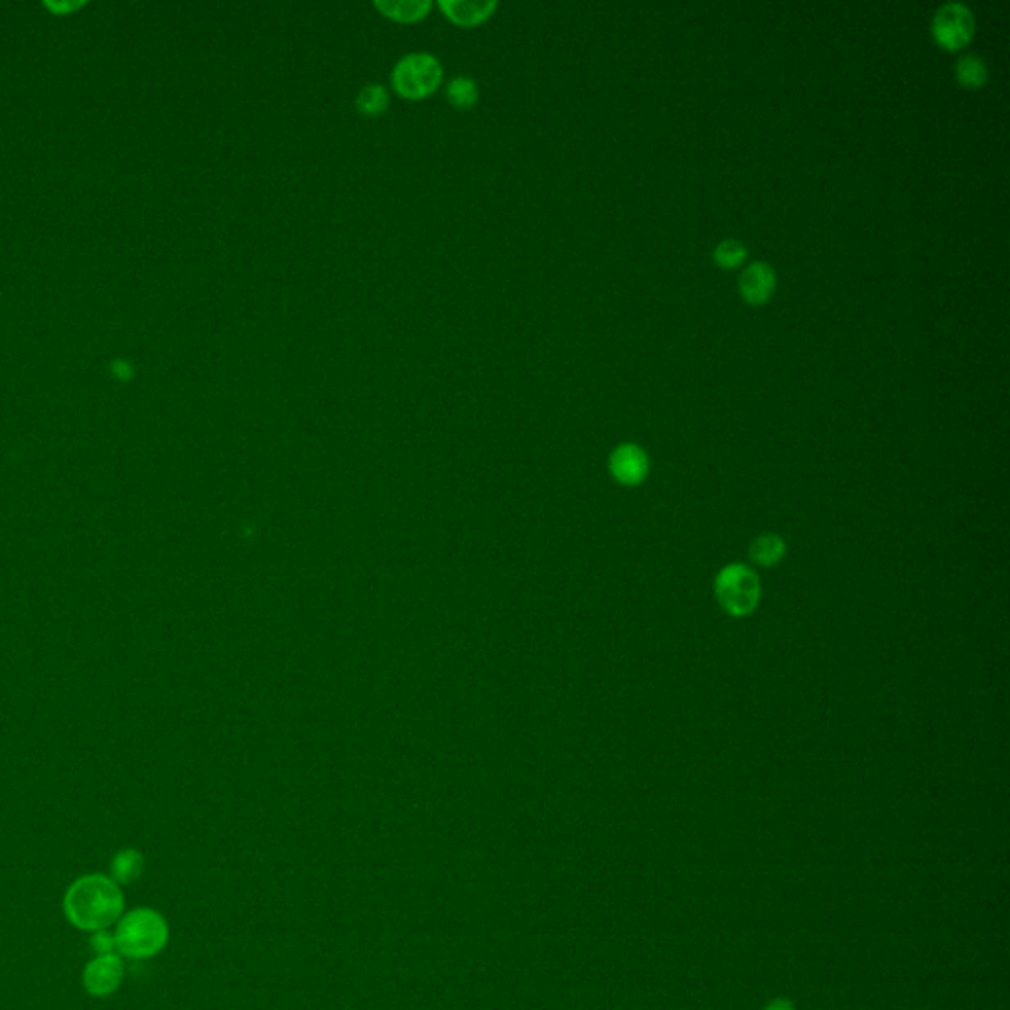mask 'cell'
<instances>
[{
  "mask_svg": "<svg viewBox=\"0 0 1010 1010\" xmlns=\"http://www.w3.org/2000/svg\"><path fill=\"white\" fill-rule=\"evenodd\" d=\"M127 910L125 888L110 879L107 872H88L67 884L62 896V912L77 932L93 934L111 930Z\"/></svg>",
  "mask_w": 1010,
  "mask_h": 1010,
  "instance_id": "6da1fadb",
  "label": "cell"
},
{
  "mask_svg": "<svg viewBox=\"0 0 1010 1010\" xmlns=\"http://www.w3.org/2000/svg\"><path fill=\"white\" fill-rule=\"evenodd\" d=\"M117 954L129 961L161 956L170 939V928L163 913L149 906L127 908L113 925Z\"/></svg>",
  "mask_w": 1010,
  "mask_h": 1010,
  "instance_id": "7a4b0ae2",
  "label": "cell"
},
{
  "mask_svg": "<svg viewBox=\"0 0 1010 1010\" xmlns=\"http://www.w3.org/2000/svg\"><path fill=\"white\" fill-rule=\"evenodd\" d=\"M445 77L443 64L429 52L402 55L392 72V88L407 101H423L440 88Z\"/></svg>",
  "mask_w": 1010,
  "mask_h": 1010,
  "instance_id": "3957f363",
  "label": "cell"
},
{
  "mask_svg": "<svg viewBox=\"0 0 1010 1010\" xmlns=\"http://www.w3.org/2000/svg\"><path fill=\"white\" fill-rule=\"evenodd\" d=\"M718 604L730 616H746L760 600V580L744 565H728L715 580Z\"/></svg>",
  "mask_w": 1010,
  "mask_h": 1010,
  "instance_id": "277c9868",
  "label": "cell"
},
{
  "mask_svg": "<svg viewBox=\"0 0 1010 1010\" xmlns=\"http://www.w3.org/2000/svg\"><path fill=\"white\" fill-rule=\"evenodd\" d=\"M127 959L119 954L93 956L81 971V987L93 999H110L125 983Z\"/></svg>",
  "mask_w": 1010,
  "mask_h": 1010,
  "instance_id": "5b68a950",
  "label": "cell"
},
{
  "mask_svg": "<svg viewBox=\"0 0 1010 1010\" xmlns=\"http://www.w3.org/2000/svg\"><path fill=\"white\" fill-rule=\"evenodd\" d=\"M932 33H934L937 44H942L944 48H949V50L963 48L975 33L973 12L969 11L966 4H961V2L942 4L935 12Z\"/></svg>",
  "mask_w": 1010,
  "mask_h": 1010,
  "instance_id": "8992f818",
  "label": "cell"
},
{
  "mask_svg": "<svg viewBox=\"0 0 1010 1010\" xmlns=\"http://www.w3.org/2000/svg\"><path fill=\"white\" fill-rule=\"evenodd\" d=\"M498 7L500 4L496 0H438V9L445 14L446 21L460 28H476L480 24L488 23Z\"/></svg>",
  "mask_w": 1010,
  "mask_h": 1010,
  "instance_id": "52a82bcc",
  "label": "cell"
},
{
  "mask_svg": "<svg viewBox=\"0 0 1010 1010\" xmlns=\"http://www.w3.org/2000/svg\"><path fill=\"white\" fill-rule=\"evenodd\" d=\"M612 476L624 486L641 484L650 472V460L640 446L622 445L610 457Z\"/></svg>",
  "mask_w": 1010,
  "mask_h": 1010,
  "instance_id": "ba28073f",
  "label": "cell"
},
{
  "mask_svg": "<svg viewBox=\"0 0 1010 1010\" xmlns=\"http://www.w3.org/2000/svg\"><path fill=\"white\" fill-rule=\"evenodd\" d=\"M774 289H776V274L768 263H752L740 277V293L750 305L766 303L774 293Z\"/></svg>",
  "mask_w": 1010,
  "mask_h": 1010,
  "instance_id": "9c48e42d",
  "label": "cell"
},
{
  "mask_svg": "<svg viewBox=\"0 0 1010 1010\" xmlns=\"http://www.w3.org/2000/svg\"><path fill=\"white\" fill-rule=\"evenodd\" d=\"M146 860L139 848L123 847L113 853L110 858V869L107 874L113 882H117L120 888L132 886L137 880L144 874Z\"/></svg>",
  "mask_w": 1010,
  "mask_h": 1010,
  "instance_id": "30bf717a",
  "label": "cell"
},
{
  "mask_svg": "<svg viewBox=\"0 0 1010 1010\" xmlns=\"http://www.w3.org/2000/svg\"><path fill=\"white\" fill-rule=\"evenodd\" d=\"M373 7L393 23H421L433 11L431 0H375Z\"/></svg>",
  "mask_w": 1010,
  "mask_h": 1010,
  "instance_id": "8fae6325",
  "label": "cell"
},
{
  "mask_svg": "<svg viewBox=\"0 0 1010 1010\" xmlns=\"http://www.w3.org/2000/svg\"><path fill=\"white\" fill-rule=\"evenodd\" d=\"M446 101L455 110H472L480 101L478 84L470 76L452 77L446 86Z\"/></svg>",
  "mask_w": 1010,
  "mask_h": 1010,
  "instance_id": "7c38bea8",
  "label": "cell"
},
{
  "mask_svg": "<svg viewBox=\"0 0 1010 1010\" xmlns=\"http://www.w3.org/2000/svg\"><path fill=\"white\" fill-rule=\"evenodd\" d=\"M356 110L359 115L370 117V119L381 117L385 111L389 110V91L381 84H368L366 88L359 89Z\"/></svg>",
  "mask_w": 1010,
  "mask_h": 1010,
  "instance_id": "4fadbf2b",
  "label": "cell"
},
{
  "mask_svg": "<svg viewBox=\"0 0 1010 1010\" xmlns=\"http://www.w3.org/2000/svg\"><path fill=\"white\" fill-rule=\"evenodd\" d=\"M783 553H785V545H783L782 539L778 535H771V533H766V535H760L752 547H750V557L754 563H758L762 566H771L776 563H780Z\"/></svg>",
  "mask_w": 1010,
  "mask_h": 1010,
  "instance_id": "5bb4252c",
  "label": "cell"
},
{
  "mask_svg": "<svg viewBox=\"0 0 1010 1010\" xmlns=\"http://www.w3.org/2000/svg\"><path fill=\"white\" fill-rule=\"evenodd\" d=\"M957 79L966 88H979L987 81V66L979 55H963L957 62Z\"/></svg>",
  "mask_w": 1010,
  "mask_h": 1010,
  "instance_id": "9a60e30c",
  "label": "cell"
},
{
  "mask_svg": "<svg viewBox=\"0 0 1010 1010\" xmlns=\"http://www.w3.org/2000/svg\"><path fill=\"white\" fill-rule=\"evenodd\" d=\"M720 267H737L746 257V247L739 240H723L713 253Z\"/></svg>",
  "mask_w": 1010,
  "mask_h": 1010,
  "instance_id": "2e32d148",
  "label": "cell"
},
{
  "mask_svg": "<svg viewBox=\"0 0 1010 1010\" xmlns=\"http://www.w3.org/2000/svg\"><path fill=\"white\" fill-rule=\"evenodd\" d=\"M89 947H91L93 956L117 954V945H115V934H113V928H111V930H99V932L89 934Z\"/></svg>",
  "mask_w": 1010,
  "mask_h": 1010,
  "instance_id": "e0dca14e",
  "label": "cell"
},
{
  "mask_svg": "<svg viewBox=\"0 0 1010 1010\" xmlns=\"http://www.w3.org/2000/svg\"><path fill=\"white\" fill-rule=\"evenodd\" d=\"M88 2H44L46 9L48 11L54 12V14H72L74 11H79L84 9Z\"/></svg>",
  "mask_w": 1010,
  "mask_h": 1010,
  "instance_id": "ac0fdd59",
  "label": "cell"
},
{
  "mask_svg": "<svg viewBox=\"0 0 1010 1010\" xmlns=\"http://www.w3.org/2000/svg\"><path fill=\"white\" fill-rule=\"evenodd\" d=\"M764 1010H793V1005L785 999L771 1000L770 1005Z\"/></svg>",
  "mask_w": 1010,
  "mask_h": 1010,
  "instance_id": "d6986e66",
  "label": "cell"
}]
</instances>
